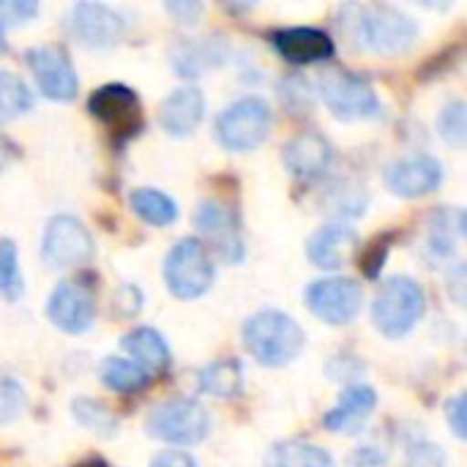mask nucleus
Segmentation results:
<instances>
[{"label":"nucleus","mask_w":467,"mask_h":467,"mask_svg":"<svg viewBox=\"0 0 467 467\" xmlns=\"http://www.w3.org/2000/svg\"><path fill=\"white\" fill-rule=\"evenodd\" d=\"M271 129V107L257 99L246 96L233 101L216 120V137L227 150H252L257 148Z\"/></svg>","instance_id":"nucleus-7"},{"label":"nucleus","mask_w":467,"mask_h":467,"mask_svg":"<svg viewBox=\"0 0 467 467\" xmlns=\"http://www.w3.org/2000/svg\"><path fill=\"white\" fill-rule=\"evenodd\" d=\"M358 246V233L348 224H326L320 227L312 238H309V246H306V254L309 260L317 265V268H326V271H337L342 268L350 254L356 252Z\"/></svg>","instance_id":"nucleus-18"},{"label":"nucleus","mask_w":467,"mask_h":467,"mask_svg":"<svg viewBox=\"0 0 467 467\" xmlns=\"http://www.w3.org/2000/svg\"><path fill=\"white\" fill-rule=\"evenodd\" d=\"M244 345L263 367H285L304 350L301 326L276 309H263L244 323Z\"/></svg>","instance_id":"nucleus-2"},{"label":"nucleus","mask_w":467,"mask_h":467,"mask_svg":"<svg viewBox=\"0 0 467 467\" xmlns=\"http://www.w3.org/2000/svg\"><path fill=\"white\" fill-rule=\"evenodd\" d=\"M224 60L222 44L194 38V41H181L172 52V68L181 77H200L208 68H216Z\"/></svg>","instance_id":"nucleus-22"},{"label":"nucleus","mask_w":467,"mask_h":467,"mask_svg":"<svg viewBox=\"0 0 467 467\" xmlns=\"http://www.w3.org/2000/svg\"><path fill=\"white\" fill-rule=\"evenodd\" d=\"M22 274L16 263V246L11 241H0V296L16 301L22 296Z\"/></svg>","instance_id":"nucleus-30"},{"label":"nucleus","mask_w":467,"mask_h":467,"mask_svg":"<svg viewBox=\"0 0 467 467\" xmlns=\"http://www.w3.org/2000/svg\"><path fill=\"white\" fill-rule=\"evenodd\" d=\"M342 16L345 30H350L356 44L383 55L410 49L419 36L416 22L394 5H348Z\"/></svg>","instance_id":"nucleus-1"},{"label":"nucleus","mask_w":467,"mask_h":467,"mask_svg":"<svg viewBox=\"0 0 467 467\" xmlns=\"http://www.w3.org/2000/svg\"><path fill=\"white\" fill-rule=\"evenodd\" d=\"M123 350L131 356V361L137 367H142L148 375H156V372H164L167 364H170V350H167V342L159 331L142 326V328H134L131 334L123 337Z\"/></svg>","instance_id":"nucleus-21"},{"label":"nucleus","mask_w":467,"mask_h":467,"mask_svg":"<svg viewBox=\"0 0 467 467\" xmlns=\"http://www.w3.org/2000/svg\"><path fill=\"white\" fill-rule=\"evenodd\" d=\"M211 430L208 410L194 400H170L150 410L148 435L172 446H194Z\"/></svg>","instance_id":"nucleus-5"},{"label":"nucleus","mask_w":467,"mask_h":467,"mask_svg":"<svg viewBox=\"0 0 467 467\" xmlns=\"http://www.w3.org/2000/svg\"><path fill=\"white\" fill-rule=\"evenodd\" d=\"M462 211H441L435 219H432V227H430V249L438 254V257H449L454 252V246L460 244L465 227H462Z\"/></svg>","instance_id":"nucleus-28"},{"label":"nucleus","mask_w":467,"mask_h":467,"mask_svg":"<svg viewBox=\"0 0 467 467\" xmlns=\"http://www.w3.org/2000/svg\"><path fill=\"white\" fill-rule=\"evenodd\" d=\"M36 85L41 88V93L52 101H68L77 93V74L74 66L68 60V55L60 47H33L25 55Z\"/></svg>","instance_id":"nucleus-11"},{"label":"nucleus","mask_w":467,"mask_h":467,"mask_svg":"<svg viewBox=\"0 0 467 467\" xmlns=\"http://www.w3.org/2000/svg\"><path fill=\"white\" fill-rule=\"evenodd\" d=\"M274 47L287 63H320L334 57V41L315 27H285L274 33Z\"/></svg>","instance_id":"nucleus-17"},{"label":"nucleus","mask_w":467,"mask_h":467,"mask_svg":"<svg viewBox=\"0 0 467 467\" xmlns=\"http://www.w3.org/2000/svg\"><path fill=\"white\" fill-rule=\"evenodd\" d=\"M33 109L30 88L11 71H0V123L22 118Z\"/></svg>","instance_id":"nucleus-27"},{"label":"nucleus","mask_w":467,"mask_h":467,"mask_svg":"<svg viewBox=\"0 0 467 467\" xmlns=\"http://www.w3.org/2000/svg\"><path fill=\"white\" fill-rule=\"evenodd\" d=\"M137 107H140L137 93L126 85H118V82L99 88L88 101V109L93 118H99L104 123H118L123 129L137 126Z\"/></svg>","instance_id":"nucleus-20"},{"label":"nucleus","mask_w":467,"mask_h":467,"mask_svg":"<svg viewBox=\"0 0 467 467\" xmlns=\"http://www.w3.org/2000/svg\"><path fill=\"white\" fill-rule=\"evenodd\" d=\"M47 317L66 334H85L96 317L93 293L79 282H60L47 301Z\"/></svg>","instance_id":"nucleus-12"},{"label":"nucleus","mask_w":467,"mask_h":467,"mask_svg":"<svg viewBox=\"0 0 467 467\" xmlns=\"http://www.w3.org/2000/svg\"><path fill=\"white\" fill-rule=\"evenodd\" d=\"M38 11V3L27 0H0V25H22L33 19Z\"/></svg>","instance_id":"nucleus-34"},{"label":"nucleus","mask_w":467,"mask_h":467,"mask_svg":"<svg viewBox=\"0 0 467 467\" xmlns=\"http://www.w3.org/2000/svg\"><path fill=\"white\" fill-rule=\"evenodd\" d=\"M378 408V394L369 386H350L342 391L339 405L331 408L323 419L326 430L331 432H358L369 421L372 410Z\"/></svg>","instance_id":"nucleus-19"},{"label":"nucleus","mask_w":467,"mask_h":467,"mask_svg":"<svg viewBox=\"0 0 467 467\" xmlns=\"http://www.w3.org/2000/svg\"><path fill=\"white\" fill-rule=\"evenodd\" d=\"M265 467H337L331 454L315 443H304V441H282L276 443L268 457Z\"/></svg>","instance_id":"nucleus-23"},{"label":"nucleus","mask_w":467,"mask_h":467,"mask_svg":"<svg viewBox=\"0 0 467 467\" xmlns=\"http://www.w3.org/2000/svg\"><path fill=\"white\" fill-rule=\"evenodd\" d=\"M386 465V457L375 449H361L353 454V462L350 467H383Z\"/></svg>","instance_id":"nucleus-41"},{"label":"nucleus","mask_w":467,"mask_h":467,"mask_svg":"<svg viewBox=\"0 0 467 467\" xmlns=\"http://www.w3.org/2000/svg\"><path fill=\"white\" fill-rule=\"evenodd\" d=\"M25 410V391L22 386L0 369V424L14 421Z\"/></svg>","instance_id":"nucleus-33"},{"label":"nucleus","mask_w":467,"mask_h":467,"mask_svg":"<svg viewBox=\"0 0 467 467\" xmlns=\"http://www.w3.org/2000/svg\"><path fill=\"white\" fill-rule=\"evenodd\" d=\"M150 467H197L194 460L183 451H161L159 457H153Z\"/></svg>","instance_id":"nucleus-39"},{"label":"nucleus","mask_w":467,"mask_h":467,"mask_svg":"<svg viewBox=\"0 0 467 467\" xmlns=\"http://www.w3.org/2000/svg\"><path fill=\"white\" fill-rule=\"evenodd\" d=\"M71 413H74V419H77L82 427L93 430L96 435L112 438V435L118 432V419L107 410V405H104V402H96V400H85V397H79V400H74Z\"/></svg>","instance_id":"nucleus-29"},{"label":"nucleus","mask_w":467,"mask_h":467,"mask_svg":"<svg viewBox=\"0 0 467 467\" xmlns=\"http://www.w3.org/2000/svg\"><path fill=\"white\" fill-rule=\"evenodd\" d=\"M41 257L52 268L85 265L93 260V238L79 219L55 216V219H49V224L44 230Z\"/></svg>","instance_id":"nucleus-8"},{"label":"nucleus","mask_w":467,"mask_h":467,"mask_svg":"<svg viewBox=\"0 0 467 467\" xmlns=\"http://www.w3.org/2000/svg\"><path fill=\"white\" fill-rule=\"evenodd\" d=\"M443 451L430 443H416L408 454V467H443Z\"/></svg>","instance_id":"nucleus-35"},{"label":"nucleus","mask_w":467,"mask_h":467,"mask_svg":"<svg viewBox=\"0 0 467 467\" xmlns=\"http://www.w3.org/2000/svg\"><path fill=\"white\" fill-rule=\"evenodd\" d=\"M74 467H107V462L101 457H90V460H85V462H79V465Z\"/></svg>","instance_id":"nucleus-42"},{"label":"nucleus","mask_w":467,"mask_h":467,"mask_svg":"<svg viewBox=\"0 0 467 467\" xmlns=\"http://www.w3.org/2000/svg\"><path fill=\"white\" fill-rule=\"evenodd\" d=\"M123 16L104 3H77L68 11V33L85 47L109 49L123 38Z\"/></svg>","instance_id":"nucleus-10"},{"label":"nucleus","mask_w":467,"mask_h":467,"mask_svg":"<svg viewBox=\"0 0 467 467\" xmlns=\"http://www.w3.org/2000/svg\"><path fill=\"white\" fill-rule=\"evenodd\" d=\"M424 290L410 276H391L380 285L375 296L372 317L380 334L400 339L413 331V326L424 317Z\"/></svg>","instance_id":"nucleus-3"},{"label":"nucleus","mask_w":467,"mask_h":467,"mask_svg":"<svg viewBox=\"0 0 467 467\" xmlns=\"http://www.w3.org/2000/svg\"><path fill=\"white\" fill-rule=\"evenodd\" d=\"M205 115V96L200 88H178L172 90L159 109V123L170 137H189Z\"/></svg>","instance_id":"nucleus-16"},{"label":"nucleus","mask_w":467,"mask_h":467,"mask_svg":"<svg viewBox=\"0 0 467 467\" xmlns=\"http://www.w3.org/2000/svg\"><path fill=\"white\" fill-rule=\"evenodd\" d=\"M142 309V293L134 287V285H123L118 293H115V312L123 315V317H131L134 312Z\"/></svg>","instance_id":"nucleus-37"},{"label":"nucleus","mask_w":467,"mask_h":467,"mask_svg":"<svg viewBox=\"0 0 467 467\" xmlns=\"http://www.w3.org/2000/svg\"><path fill=\"white\" fill-rule=\"evenodd\" d=\"M465 408L467 405H465V397H462V394L446 402L449 424H451V430H454V435H457L460 441H465Z\"/></svg>","instance_id":"nucleus-38"},{"label":"nucleus","mask_w":467,"mask_h":467,"mask_svg":"<svg viewBox=\"0 0 467 467\" xmlns=\"http://www.w3.org/2000/svg\"><path fill=\"white\" fill-rule=\"evenodd\" d=\"M194 227L216 246V252L230 260V263H241L244 260V241H241V227L238 219L233 216V211L216 200L200 202L197 213H194Z\"/></svg>","instance_id":"nucleus-13"},{"label":"nucleus","mask_w":467,"mask_h":467,"mask_svg":"<svg viewBox=\"0 0 467 467\" xmlns=\"http://www.w3.org/2000/svg\"><path fill=\"white\" fill-rule=\"evenodd\" d=\"M361 287L353 279L334 276V279H317L306 290V304L315 317H320L328 326H345L350 323L361 309Z\"/></svg>","instance_id":"nucleus-9"},{"label":"nucleus","mask_w":467,"mask_h":467,"mask_svg":"<svg viewBox=\"0 0 467 467\" xmlns=\"http://www.w3.org/2000/svg\"><path fill=\"white\" fill-rule=\"evenodd\" d=\"M131 208L142 222H148L153 227H170L178 219V205L172 202V197H167L164 192H156V189L131 192Z\"/></svg>","instance_id":"nucleus-25"},{"label":"nucleus","mask_w":467,"mask_h":467,"mask_svg":"<svg viewBox=\"0 0 467 467\" xmlns=\"http://www.w3.org/2000/svg\"><path fill=\"white\" fill-rule=\"evenodd\" d=\"M438 131L441 137L454 145V148H462L467 137V118H465V104L462 101H451L443 107L441 118H438Z\"/></svg>","instance_id":"nucleus-32"},{"label":"nucleus","mask_w":467,"mask_h":467,"mask_svg":"<svg viewBox=\"0 0 467 467\" xmlns=\"http://www.w3.org/2000/svg\"><path fill=\"white\" fill-rule=\"evenodd\" d=\"M282 159H285V167L296 178L315 181V178H320V175L328 172V167L334 161V148H331V142L323 134H317V131H301V134H296L293 140L285 142Z\"/></svg>","instance_id":"nucleus-15"},{"label":"nucleus","mask_w":467,"mask_h":467,"mask_svg":"<svg viewBox=\"0 0 467 467\" xmlns=\"http://www.w3.org/2000/svg\"><path fill=\"white\" fill-rule=\"evenodd\" d=\"M328 208L337 216H358L367 208V192L356 183H339L328 192Z\"/></svg>","instance_id":"nucleus-31"},{"label":"nucleus","mask_w":467,"mask_h":467,"mask_svg":"<svg viewBox=\"0 0 467 467\" xmlns=\"http://www.w3.org/2000/svg\"><path fill=\"white\" fill-rule=\"evenodd\" d=\"M320 93L339 120H367L380 115V99L375 88L358 74L342 68L326 71L320 77Z\"/></svg>","instance_id":"nucleus-6"},{"label":"nucleus","mask_w":467,"mask_h":467,"mask_svg":"<svg viewBox=\"0 0 467 467\" xmlns=\"http://www.w3.org/2000/svg\"><path fill=\"white\" fill-rule=\"evenodd\" d=\"M167 11L175 14L178 19H183V22L192 25V22L202 14V5H200V3H167Z\"/></svg>","instance_id":"nucleus-40"},{"label":"nucleus","mask_w":467,"mask_h":467,"mask_svg":"<svg viewBox=\"0 0 467 467\" xmlns=\"http://www.w3.org/2000/svg\"><path fill=\"white\" fill-rule=\"evenodd\" d=\"M200 389L213 397H235L244 389V372L241 364L227 358V361H213L200 372Z\"/></svg>","instance_id":"nucleus-26"},{"label":"nucleus","mask_w":467,"mask_h":467,"mask_svg":"<svg viewBox=\"0 0 467 467\" xmlns=\"http://www.w3.org/2000/svg\"><path fill=\"white\" fill-rule=\"evenodd\" d=\"M5 52V41H3V33H0V55Z\"/></svg>","instance_id":"nucleus-43"},{"label":"nucleus","mask_w":467,"mask_h":467,"mask_svg":"<svg viewBox=\"0 0 467 467\" xmlns=\"http://www.w3.org/2000/svg\"><path fill=\"white\" fill-rule=\"evenodd\" d=\"M443 181V167L438 159L432 156H408V159H397L394 164H389L386 170V183L397 197H421L430 194L441 186Z\"/></svg>","instance_id":"nucleus-14"},{"label":"nucleus","mask_w":467,"mask_h":467,"mask_svg":"<svg viewBox=\"0 0 467 467\" xmlns=\"http://www.w3.org/2000/svg\"><path fill=\"white\" fill-rule=\"evenodd\" d=\"M99 375H101V383L118 394H134L145 389L150 380V375L142 367H137L131 358H118V356L104 358L99 367Z\"/></svg>","instance_id":"nucleus-24"},{"label":"nucleus","mask_w":467,"mask_h":467,"mask_svg":"<svg viewBox=\"0 0 467 467\" xmlns=\"http://www.w3.org/2000/svg\"><path fill=\"white\" fill-rule=\"evenodd\" d=\"M164 282L175 298H200L213 285V263L208 249L194 241H178L164 260Z\"/></svg>","instance_id":"nucleus-4"},{"label":"nucleus","mask_w":467,"mask_h":467,"mask_svg":"<svg viewBox=\"0 0 467 467\" xmlns=\"http://www.w3.org/2000/svg\"><path fill=\"white\" fill-rule=\"evenodd\" d=\"M386 254H389V238H378V241L364 252L361 268H364V274H367L369 279H375V276L380 274V268H383V263H386Z\"/></svg>","instance_id":"nucleus-36"}]
</instances>
